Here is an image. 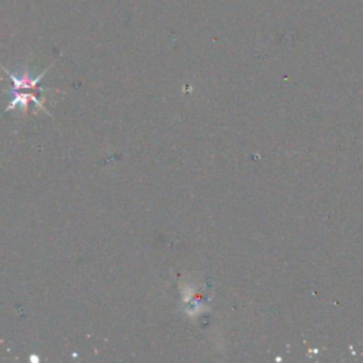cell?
Segmentation results:
<instances>
[{
    "label": "cell",
    "instance_id": "cell-2",
    "mask_svg": "<svg viewBox=\"0 0 363 363\" xmlns=\"http://www.w3.org/2000/svg\"><path fill=\"white\" fill-rule=\"evenodd\" d=\"M8 93H11V94H13V98L11 100V103H9V106H8V108L5 110V113H9V111H12V110H16V108H20L25 114L27 113V110H29V104L30 103H33V104H36L39 108H42L43 111H46V114H49V111H47V108L43 106V103L34 96V93H22V91H8Z\"/></svg>",
    "mask_w": 363,
    "mask_h": 363
},
{
    "label": "cell",
    "instance_id": "cell-1",
    "mask_svg": "<svg viewBox=\"0 0 363 363\" xmlns=\"http://www.w3.org/2000/svg\"><path fill=\"white\" fill-rule=\"evenodd\" d=\"M0 68H2V70L9 75V78L12 79L13 87H12L9 91L32 89V91H34V93H42V89L39 88V84H40L42 78L46 75V72L49 71V70H46V71H43L40 75H37V77H32V75L29 74V71H25V72H22L20 75H18V74H15V72L9 71L8 68H5L4 65H0Z\"/></svg>",
    "mask_w": 363,
    "mask_h": 363
}]
</instances>
